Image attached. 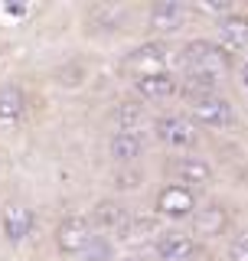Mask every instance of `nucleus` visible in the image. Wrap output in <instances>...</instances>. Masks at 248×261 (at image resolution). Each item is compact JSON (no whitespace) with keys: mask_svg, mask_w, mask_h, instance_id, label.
<instances>
[{"mask_svg":"<svg viewBox=\"0 0 248 261\" xmlns=\"http://www.w3.org/2000/svg\"><path fill=\"white\" fill-rule=\"evenodd\" d=\"M167 173L173 176L170 183H180V186H203V183H212V167H209V160H203V157H173L167 163Z\"/></svg>","mask_w":248,"mask_h":261,"instance_id":"9","label":"nucleus"},{"mask_svg":"<svg viewBox=\"0 0 248 261\" xmlns=\"http://www.w3.org/2000/svg\"><path fill=\"white\" fill-rule=\"evenodd\" d=\"M124 65H128L134 75L160 72V69H167V46H163V43H144V46L131 49L128 59H124Z\"/></svg>","mask_w":248,"mask_h":261,"instance_id":"11","label":"nucleus"},{"mask_svg":"<svg viewBox=\"0 0 248 261\" xmlns=\"http://www.w3.org/2000/svg\"><path fill=\"white\" fill-rule=\"evenodd\" d=\"M229 62H232L229 49H222L216 39H189L180 49V65L193 92H216L222 75L229 72Z\"/></svg>","mask_w":248,"mask_h":261,"instance_id":"1","label":"nucleus"},{"mask_svg":"<svg viewBox=\"0 0 248 261\" xmlns=\"http://www.w3.org/2000/svg\"><path fill=\"white\" fill-rule=\"evenodd\" d=\"M238 85H242L245 92H248V59H245L242 65H238Z\"/></svg>","mask_w":248,"mask_h":261,"instance_id":"19","label":"nucleus"},{"mask_svg":"<svg viewBox=\"0 0 248 261\" xmlns=\"http://www.w3.org/2000/svg\"><path fill=\"white\" fill-rule=\"evenodd\" d=\"M154 137L170 150H193L200 144V130L186 114H160L154 121Z\"/></svg>","mask_w":248,"mask_h":261,"instance_id":"3","label":"nucleus"},{"mask_svg":"<svg viewBox=\"0 0 248 261\" xmlns=\"http://www.w3.org/2000/svg\"><path fill=\"white\" fill-rule=\"evenodd\" d=\"M193 216H196V232H200V235L216 239V235H222V228H226V209H222V206L196 209Z\"/></svg>","mask_w":248,"mask_h":261,"instance_id":"16","label":"nucleus"},{"mask_svg":"<svg viewBox=\"0 0 248 261\" xmlns=\"http://www.w3.org/2000/svg\"><path fill=\"white\" fill-rule=\"evenodd\" d=\"M219 39H222V49L229 53H238V49H248V16L245 13H222L219 16Z\"/></svg>","mask_w":248,"mask_h":261,"instance_id":"12","label":"nucleus"},{"mask_svg":"<svg viewBox=\"0 0 248 261\" xmlns=\"http://www.w3.org/2000/svg\"><path fill=\"white\" fill-rule=\"evenodd\" d=\"M134 92L144 98V101H170V98L180 92V79L173 75L170 69L134 75Z\"/></svg>","mask_w":248,"mask_h":261,"instance_id":"8","label":"nucleus"},{"mask_svg":"<svg viewBox=\"0 0 248 261\" xmlns=\"http://www.w3.org/2000/svg\"><path fill=\"white\" fill-rule=\"evenodd\" d=\"M118 261H140V258H134V255H128V258H118Z\"/></svg>","mask_w":248,"mask_h":261,"instance_id":"20","label":"nucleus"},{"mask_svg":"<svg viewBox=\"0 0 248 261\" xmlns=\"http://www.w3.org/2000/svg\"><path fill=\"white\" fill-rule=\"evenodd\" d=\"M27 108L30 101L20 85H13V82L0 85V124H20L27 118Z\"/></svg>","mask_w":248,"mask_h":261,"instance_id":"14","label":"nucleus"},{"mask_svg":"<svg viewBox=\"0 0 248 261\" xmlns=\"http://www.w3.org/2000/svg\"><path fill=\"white\" fill-rule=\"evenodd\" d=\"M88 222H95L98 228H108V232H124V228H128V209H124L121 202L105 199V202L95 206V212H92Z\"/></svg>","mask_w":248,"mask_h":261,"instance_id":"15","label":"nucleus"},{"mask_svg":"<svg viewBox=\"0 0 248 261\" xmlns=\"http://www.w3.org/2000/svg\"><path fill=\"white\" fill-rule=\"evenodd\" d=\"M226 255H229V261H248V228H242V232H235L229 239Z\"/></svg>","mask_w":248,"mask_h":261,"instance_id":"17","label":"nucleus"},{"mask_svg":"<svg viewBox=\"0 0 248 261\" xmlns=\"http://www.w3.org/2000/svg\"><path fill=\"white\" fill-rule=\"evenodd\" d=\"M56 248L62 251V255H85L88 245H92V222H88V216H79V212H72V216H65L59 225H56Z\"/></svg>","mask_w":248,"mask_h":261,"instance_id":"5","label":"nucleus"},{"mask_svg":"<svg viewBox=\"0 0 248 261\" xmlns=\"http://www.w3.org/2000/svg\"><path fill=\"white\" fill-rule=\"evenodd\" d=\"M33 232H36V212H33L27 202H7V206L0 209V235L10 245L27 242Z\"/></svg>","mask_w":248,"mask_h":261,"instance_id":"6","label":"nucleus"},{"mask_svg":"<svg viewBox=\"0 0 248 261\" xmlns=\"http://www.w3.org/2000/svg\"><path fill=\"white\" fill-rule=\"evenodd\" d=\"M108 153L114 163H134L144 153V134H140V127H118L108 137Z\"/></svg>","mask_w":248,"mask_h":261,"instance_id":"10","label":"nucleus"},{"mask_svg":"<svg viewBox=\"0 0 248 261\" xmlns=\"http://www.w3.org/2000/svg\"><path fill=\"white\" fill-rule=\"evenodd\" d=\"M137 118H140L137 101H121V108H118V127H137Z\"/></svg>","mask_w":248,"mask_h":261,"instance_id":"18","label":"nucleus"},{"mask_svg":"<svg viewBox=\"0 0 248 261\" xmlns=\"http://www.w3.org/2000/svg\"><path fill=\"white\" fill-rule=\"evenodd\" d=\"M189 121L196 127L229 130L235 124V108L222 92H193L189 95Z\"/></svg>","mask_w":248,"mask_h":261,"instance_id":"2","label":"nucleus"},{"mask_svg":"<svg viewBox=\"0 0 248 261\" xmlns=\"http://www.w3.org/2000/svg\"><path fill=\"white\" fill-rule=\"evenodd\" d=\"M154 255L160 258V261H193L196 258V239L189 232H180V228L157 232Z\"/></svg>","mask_w":248,"mask_h":261,"instance_id":"7","label":"nucleus"},{"mask_svg":"<svg viewBox=\"0 0 248 261\" xmlns=\"http://www.w3.org/2000/svg\"><path fill=\"white\" fill-rule=\"evenodd\" d=\"M154 209H157V216L170 219V222L193 219V212L200 209V202H196V190L180 186V183H163L160 193H157V199H154Z\"/></svg>","mask_w":248,"mask_h":261,"instance_id":"4","label":"nucleus"},{"mask_svg":"<svg viewBox=\"0 0 248 261\" xmlns=\"http://www.w3.org/2000/svg\"><path fill=\"white\" fill-rule=\"evenodd\" d=\"M147 20L157 33H177L186 20V7L180 0H157V4H151Z\"/></svg>","mask_w":248,"mask_h":261,"instance_id":"13","label":"nucleus"}]
</instances>
